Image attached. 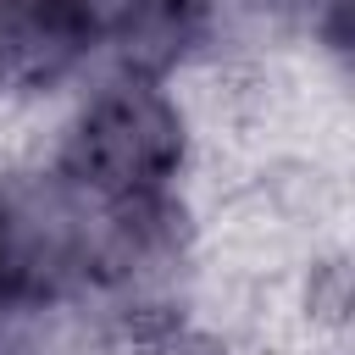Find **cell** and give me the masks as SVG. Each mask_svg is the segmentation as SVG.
Here are the masks:
<instances>
[{
    "label": "cell",
    "mask_w": 355,
    "mask_h": 355,
    "mask_svg": "<svg viewBox=\"0 0 355 355\" xmlns=\"http://www.w3.org/2000/svg\"><path fill=\"white\" fill-rule=\"evenodd\" d=\"M83 6H89V11H94V6H100V0H83Z\"/></svg>",
    "instance_id": "obj_4"
},
{
    "label": "cell",
    "mask_w": 355,
    "mask_h": 355,
    "mask_svg": "<svg viewBox=\"0 0 355 355\" xmlns=\"http://www.w3.org/2000/svg\"><path fill=\"white\" fill-rule=\"evenodd\" d=\"M6 311H17V288H11V277H6V261H0V316Z\"/></svg>",
    "instance_id": "obj_3"
},
{
    "label": "cell",
    "mask_w": 355,
    "mask_h": 355,
    "mask_svg": "<svg viewBox=\"0 0 355 355\" xmlns=\"http://www.w3.org/2000/svg\"><path fill=\"white\" fill-rule=\"evenodd\" d=\"M94 72H105L100 28L83 0H0V111L50 122Z\"/></svg>",
    "instance_id": "obj_2"
},
{
    "label": "cell",
    "mask_w": 355,
    "mask_h": 355,
    "mask_svg": "<svg viewBox=\"0 0 355 355\" xmlns=\"http://www.w3.org/2000/svg\"><path fill=\"white\" fill-rule=\"evenodd\" d=\"M211 100L200 83L144 78V72H94L33 144L72 189L94 205H161L205 194L216 155Z\"/></svg>",
    "instance_id": "obj_1"
}]
</instances>
